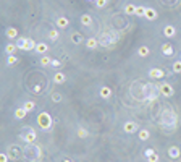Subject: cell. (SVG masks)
Segmentation results:
<instances>
[{
	"label": "cell",
	"instance_id": "1",
	"mask_svg": "<svg viewBox=\"0 0 181 162\" xmlns=\"http://www.w3.org/2000/svg\"><path fill=\"white\" fill-rule=\"evenodd\" d=\"M15 44L21 50H36V45H37V42L34 39H29V37H18Z\"/></svg>",
	"mask_w": 181,
	"mask_h": 162
},
{
	"label": "cell",
	"instance_id": "2",
	"mask_svg": "<svg viewBox=\"0 0 181 162\" xmlns=\"http://www.w3.org/2000/svg\"><path fill=\"white\" fill-rule=\"evenodd\" d=\"M52 123H53V120H52L49 112H41L39 115H37V125L41 127V130H50Z\"/></svg>",
	"mask_w": 181,
	"mask_h": 162
},
{
	"label": "cell",
	"instance_id": "3",
	"mask_svg": "<svg viewBox=\"0 0 181 162\" xmlns=\"http://www.w3.org/2000/svg\"><path fill=\"white\" fill-rule=\"evenodd\" d=\"M158 91H160L162 96H165V97H171V96L175 94L173 86H171V84H168V83H162L160 86H158Z\"/></svg>",
	"mask_w": 181,
	"mask_h": 162
},
{
	"label": "cell",
	"instance_id": "4",
	"mask_svg": "<svg viewBox=\"0 0 181 162\" xmlns=\"http://www.w3.org/2000/svg\"><path fill=\"white\" fill-rule=\"evenodd\" d=\"M144 156H146L147 162H158V160H160V157H158V154L155 152V149H147V151L144 152Z\"/></svg>",
	"mask_w": 181,
	"mask_h": 162
},
{
	"label": "cell",
	"instance_id": "5",
	"mask_svg": "<svg viewBox=\"0 0 181 162\" xmlns=\"http://www.w3.org/2000/svg\"><path fill=\"white\" fill-rule=\"evenodd\" d=\"M149 76L152 80H160V78H163V76H165V71L162 68H152L149 71Z\"/></svg>",
	"mask_w": 181,
	"mask_h": 162
},
{
	"label": "cell",
	"instance_id": "6",
	"mask_svg": "<svg viewBox=\"0 0 181 162\" xmlns=\"http://www.w3.org/2000/svg\"><path fill=\"white\" fill-rule=\"evenodd\" d=\"M123 131H125V133H134V131H138V123L136 122H126L125 125H123Z\"/></svg>",
	"mask_w": 181,
	"mask_h": 162
},
{
	"label": "cell",
	"instance_id": "7",
	"mask_svg": "<svg viewBox=\"0 0 181 162\" xmlns=\"http://www.w3.org/2000/svg\"><path fill=\"white\" fill-rule=\"evenodd\" d=\"M68 24H70V20L66 16H58V18H57V28L65 29V28H68Z\"/></svg>",
	"mask_w": 181,
	"mask_h": 162
},
{
	"label": "cell",
	"instance_id": "8",
	"mask_svg": "<svg viewBox=\"0 0 181 162\" xmlns=\"http://www.w3.org/2000/svg\"><path fill=\"white\" fill-rule=\"evenodd\" d=\"M144 18H146V20H149V21H154V20H157V12L154 10V8H146Z\"/></svg>",
	"mask_w": 181,
	"mask_h": 162
},
{
	"label": "cell",
	"instance_id": "9",
	"mask_svg": "<svg viewBox=\"0 0 181 162\" xmlns=\"http://www.w3.org/2000/svg\"><path fill=\"white\" fill-rule=\"evenodd\" d=\"M47 50H49V45H47L45 42H37V45H36V52L37 54H39V55H45Z\"/></svg>",
	"mask_w": 181,
	"mask_h": 162
},
{
	"label": "cell",
	"instance_id": "10",
	"mask_svg": "<svg viewBox=\"0 0 181 162\" xmlns=\"http://www.w3.org/2000/svg\"><path fill=\"white\" fill-rule=\"evenodd\" d=\"M162 54L167 55V57H171V55H173V47H171V44H170V42L162 44Z\"/></svg>",
	"mask_w": 181,
	"mask_h": 162
},
{
	"label": "cell",
	"instance_id": "11",
	"mask_svg": "<svg viewBox=\"0 0 181 162\" xmlns=\"http://www.w3.org/2000/svg\"><path fill=\"white\" fill-rule=\"evenodd\" d=\"M65 81H66V75H65L63 71H57V73L53 75V83L62 84V83H65Z\"/></svg>",
	"mask_w": 181,
	"mask_h": 162
},
{
	"label": "cell",
	"instance_id": "12",
	"mask_svg": "<svg viewBox=\"0 0 181 162\" xmlns=\"http://www.w3.org/2000/svg\"><path fill=\"white\" fill-rule=\"evenodd\" d=\"M168 156H170L171 159H178V157L181 156V149H179L178 146H171V148L168 149Z\"/></svg>",
	"mask_w": 181,
	"mask_h": 162
},
{
	"label": "cell",
	"instance_id": "13",
	"mask_svg": "<svg viewBox=\"0 0 181 162\" xmlns=\"http://www.w3.org/2000/svg\"><path fill=\"white\" fill-rule=\"evenodd\" d=\"M100 45V42L97 41V39H94V37H89L88 41H86V47H88V49H97V47Z\"/></svg>",
	"mask_w": 181,
	"mask_h": 162
},
{
	"label": "cell",
	"instance_id": "14",
	"mask_svg": "<svg viewBox=\"0 0 181 162\" xmlns=\"http://www.w3.org/2000/svg\"><path fill=\"white\" fill-rule=\"evenodd\" d=\"M71 42L73 44H81V42H84V37H83V34L81 33H71Z\"/></svg>",
	"mask_w": 181,
	"mask_h": 162
},
{
	"label": "cell",
	"instance_id": "15",
	"mask_svg": "<svg viewBox=\"0 0 181 162\" xmlns=\"http://www.w3.org/2000/svg\"><path fill=\"white\" fill-rule=\"evenodd\" d=\"M175 34H176V29H175L173 26H170V24H168V26L163 28V36H165V37H173Z\"/></svg>",
	"mask_w": 181,
	"mask_h": 162
},
{
	"label": "cell",
	"instance_id": "16",
	"mask_svg": "<svg viewBox=\"0 0 181 162\" xmlns=\"http://www.w3.org/2000/svg\"><path fill=\"white\" fill-rule=\"evenodd\" d=\"M23 139L28 143V144H33V143L36 141V133L31 130L29 133H28V135H24V136H23Z\"/></svg>",
	"mask_w": 181,
	"mask_h": 162
},
{
	"label": "cell",
	"instance_id": "17",
	"mask_svg": "<svg viewBox=\"0 0 181 162\" xmlns=\"http://www.w3.org/2000/svg\"><path fill=\"white\" fill-rule=\"evenodd\" d=\"M26 113H28V112H26L24 107H18V109L15 110V117H16L18 120H23V118L26 117Z\"/></svg>",
	"mask_w": 181,
	"mask_h": 162
},
{
	"label": "cell",
	"instance_id": "18",
	"mask_svg": "<svg viewBox=\"0 0 181 162\" xmlns=\"http://www.w3.org/2000/svg\"><path fill=\"white\" fill-rule=\"evenodd\" d=\"M149 54H150V49L147 45H141L138 49V55L139 57H149Z\"/></svg>",
	"mask_w": 181,
	"mask_h": 162
},
{
	"label": "cell",
	"instance_id": "19",
	"mask_svg": "<svg viewBox=\"0 0 181 162\" xmlns=\"http://www.w3.org/2000/svg\"><path fill=\"white\" fill-rule=\"evenodd\" d=\"M112 96V89L108 88V86H103V88H100V97H103V99H108Z\"/></svg>",
	"mask_w": 181,
	"mask_h": 162
},
{
	"label": "cell",
	"instance_id": "20",
	"mask_svg": "<svg viewBox=\"0 0 181 162\" xmlns=\"http://www.w3.org/2000/svg\"><path fill=\"white\" fill-rule=\"evenodd\" d=\"M81 24H84V26H91V24H92V16L88 15V13L83 15V16H81Z\"/></svg>",
	"mask_w": 181,
	"mask_h": 162
},
{
	"label": "cell",
	"instance_id": "21",
	"mask_svg": "<svg viewBox=\"0 0 181 162\" xmlns=\"http://www.w3.org/2000/svg\"><path fill=\"white\" fill-rule=\"evenodd\" d=\"M16 36H18L16 28H7V37H8V39H15Z\"/></svg>",
	"mask_w": 181,
	"mask_h": 162
},
{
	"label": "cell",
	"instance_id": "22",
	"mask_svg": "<svg viewBox=\"0 0 181 162\" xmlns=\"http://www.w3.org/2000/svg\"><path fill=\"white\" fill-rule=\"evenodd\" d=\"M23 107L26 109V112H33V110L36 109V102H34V101H26V102L23 104Z\"/></svg>",
	"mask_w": 181,
	"mask_h": 162
},
{
	"label": "cell",
	"instance_id": "23",
	"mask_svg": "<svg viewBox=\"0 0 181 162\" xmlns=\"http://www.w3.org/2000/svg\"><path fill=\"white\" fill-rule=\"evenodd\" d=\"M138 136H139V139H141V141H147V139L150 138V133H149L147 130H139Z\"/></svg>",
	"mask_w": 181,
	"mask_h": 162
},
{
	"label": "cell",
	"instance_id": "24",
	"mask_svg": "<svg viewBox=\"0 0 181 162\" xmlns=\"http://www.w3.org/2000/svg\"><path fill=\"white\" fill-rule=\"evenodd\" d=\"M16 44H8L7 47H5V52L8 54V55H15V52H16Z\"/></svg>",
	"mask_w": 181,
	"mask_h": 162
},
{
	"label": "cell",
	"instance_id": "25",
	"mask_svg": "<svg viewBox=\"0 0 181 162\" xmlns=\"http://www.w3.org/2000/svg\"><path fill=\"white\" fill-rule=\"evenodd\" d=\"M125 13H126V15H134V13H136V5L128 3V5L125 7Z\"/></svg>",
	"mask_w": 181,
	"mask_h": 162
},
{
	"label": "cell",
	"instance_id": "26",
	"mask_svg": "<svg viewBox=\"0 0 181 162\" xmlns=\"http://www.w3.org/2000/svg\"><path fill=\"white\" fill-rule=\"evenodd\" d=\"M144 13H146V7L138 5V7H136V13H134V16H141V18H144Z\"/></svg>",
	"mask_w": 181,
	"mask_h": 162
},
{
	"label": "cell",
	"instance_id": "27",
	"mask_svg": "<svg viewBox=\"0 0 181 162\" xmlns=\"http://www.w3.org/2000/svg\"><path fill=\"white\" fill-rule=\"evenodd\" d=\"M58 37H60L58 29H52V31L49 33V39H52V41H58Z\"/></svg>",
	"mask_w": 181,
	"mask_h": 162
},
{
	"label": "cell",
	"instance_id": "28",
	"mask_svg": "<svg viewBox=\"0 0 181 162\" xmlns=\"http://www.w3.org/2000/svg\"><path fill=\"white\" fill-rule=\"evenodd\" d=\"M41 65H42V66H49V65H52V59H49L47 55H42V57H41Z\"/></svg>",
	"mask_w": 181,
	"mask_h": 162
},
{
	"label": "cell",
	"instance_id": "29",
	"mask_svg": "<svg viewBox=\"0 0 181 162\" xmlns=\"http://www.w3.org/2000/svg\"><path fill=\"white\" fill-rule=\"evenodd\" d=\"M78 136L79 138H88L89 136V131L86 128H78Z\"/></svg>",
	"mask_w": 181,
	"mask_h": 162
},
{
	"label": "cell",
	"instance_id": "30",
	"mask_svg": "<svg viewBox=\"0 0 181 162\" xmlns=\"http://www.w3.org/2000/svg\"><path fill=\"white\" fill-rule=\"evenodd\" d=\"M18 62V59L15 55H8V59H7V65H15Z\"/></svg>",
	"mask_w": 181,
	"mask_h": 162
},
{
	"label": "cell",
	"instance_id": "31",
	"mask_svg": "<svg viewBox=\"0 0 181 162\" xmlns=\"http://www.w3.org/2000/svg\"><path fill=\"white\" fill-rule=\"evenodd\" d=\"M52 101L53 102H62V94L60 92H53L52 94Z\"/></svg>",
	"mask_w": 181,
	"mask_h": 162
},
{
	"label": "cell",
	"instance_id": "32",
	"mask_svg": "<svg viewBox=\"0 0 181 162\" xmlns=\"http://www.w3.org/2000/svg\"><path fill=\"white\" fill-rule=\"evenodd\" d=\"M173 71H175V73H181V60L173 63Z\"/></svg>",
	"mask_w": 181,
	"mask_h": 162
},
{
	"label": "cell",
	"instance_id": "33",
	"mask_svg": "<svg viewBox=\"0 0 181 162\" xmlns=\"http://www.w3.org/2000/svg\"><path fill=\"white\" fill-rule=\"evenodd\" d=\"M96 5L99 7V8H103L107 5V0H96Z\"/></svg>",
	"mask_w": 181,
	"mask_h": 162
},
{
	"label": "cell",
	"instance_id": "34",
	"mask_svg": "<svg viewBox=\"0 0 181 162\" xmlns=\"http://www.w3.org/2000/svg\"><path fill=\"white\" fill-rule=\"evenodd\" d=\"M0 162H8V156L5 154V152H2V154H0Z\"/></svg>",
	"mask_w": 181,
	"mask_h": 162
},
{
	"label": "cell",
	"instance_id": "35",
	"mask_svg": "<svg viewBox=\"0 0 181 162\" xmlns=\"http://www.w3.org/2000/svg\"><path fill=\"white\" fill-rule=\"evenodd\" d=\"M52 66H60V62L58 60H52Z\"/></svg>",
	"mask_w": 181,
	"mask_h": 162
},
{
	"label": "cell",
	"instance_id": "36",
	"mask_svg": "<svg viewBox=\"0 0 181 162\" xmlns=\"http://www.w3.org/2000/svg\"><path fill=\"white\" fill-rule=\"evenodd\" d=\"M63 162H71V160H70V159H65V160H63Z\"/></svg>",
	"mask_w": 181,
	"mask_h": 162
},
{
	"label": "cell",
	"instance_id": "37",
	"mask_svg": "<svg viewBox=\"0 0 181 162\" xmlns=\"http://www.w3.org/2000/svg\"><path fill=\"white\" fill-rule=\"evenodd\" d=\"M89 2H96V0H89Z\"/></svg>",
	"mask_w": 181,
	"mask_h": 162
}]
</instances>
